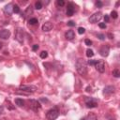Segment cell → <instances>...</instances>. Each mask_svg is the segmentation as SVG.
I'll list each match as a JSON object with an SVG mask.
<instances>
[{
    "label": "cell",
    "mask_w": 120,
    "mask_h": 120,
    "mask_svg": "<svg viewBox=\"0 0 120 120\" xmlns=\"http://www.w3.org/2000/svg\"><path fill=\"white\" fill-rule=\"evenodd\" d=\"M97 61H98V60H88L87 63H88L90 66H95V64L97 63Z\"/></svg>",
    "instance_id": "27"
},
{
    "label": "cell",
    "mask_w": 120,
    "mask_h": 120,
    "mask_svg": "<svg viewBox=\"0 0 120 120\" xmlns=\"http://www.w3.org/2000/svg\"><path fill=\"white\" fill-rule=\"evenodd\" d=\"M58 115H59V111L57 108H52L49 110L48 112L46 113V117L48 120H54L58 117Z\"/></svg>",
    "instance_id": "2"
},
{
    "label": "cell",
    "mask_w": 120,
    "mask_h": 120,
    "mask_svg": "<svg viewBox=\"0 0 120 120\" xmlns=\"http://www.w3.org/2000/svg\"><path fill=\"white\" fill-rule=\"evenodd\" d=\"M1 60H2V58H1V57H0V61H1Z\"/></svg>",
    "instance_id": "41"
},
{
    "label": "cell",
    "mask_w": 120,
    "mask_h": 120,
    "mask_svg": "<svg viewBox=\"0 0 120 120\" xmlns=\"http://www.w3.org/2000/svg\"><path fill=\"white\" fill-rule=\"evenodd\" d=\"M85 105L87 108H96V107H98V102L96 99H94L92 98H88L85 99Z\"/></svg>",
    "instance_id": "7"
},
{
    "label": "cell",
    "mask_w": 120,
    "mask_h": 120,
    "mask_svg": "<svg viewBox=\"0 0 120 120\" xmlns=\"http://www.w3.org/2000/svg\"><path fill=\"white\" fill-rule=\"evenodd\" d=\"M56 4H57V6H58V7H62V6H64V5H65V2H64L63 0H57Z\"/></svg>",
    "instance_id": "24"
},
{
    "label": "cell",
    "mask_w": 120,
    "mask_h": 120,
    "mask_svg": "<svg viewBox=\"0 0 120 120\" xmlns=\"http://www.w3.org/2000/svg\"><path fill=\"white\" fill-rule=\"evenodd\" d=\"M108 37H109V38H111V39L113 38V35H112V33H108Z\"/></svg>",
    "instance_id": "35"
},
{
    "label": "cell",
    "mask_w": 120,
    "mask_h": 120,
    "mask_svg": "<svg viewBox=\"0 0 120 120\" xmlns=\"http://www.w3.org/2000/svg\"><path fill=\"white\" fill-rule=\"evenodd\" d=\"M19 90H22L28 94H31V93H34L37 90V88H36V86H33V85H22V86H20Z\"/></svg>",
    "instance_id": "5"
},
{
    "label": "cell",
    "mask_w": 120,
    "mask_h": 120,
    "mask_svg": "<svg viewBox=\"0 0 120 120\" xmlns=\"http://www.w3.org/2000/svg\"><path fill=\"white\" fill-rule=\"evenodd\" d=\"M68 26H74L75 25V22L73 21H69V22H68Z\"/></svg>",
    "instance_id": "32"
},
{
    "label": "cell",
    "mask_w": 120,
    "mask_h": 120,
    "mask_svg": "<svg viewBox=\"0 0 120 120\" xmlns=\"http://www.w3.org/2000/svg\"><path fill=\"white\" fill-rule=\"evenodd\" d=\"M15 38H16V39H17L20 43H22V41H23V30H22V28H17V29H16Z\"/></svg>",
    "instance_id": "8"
},
{
    "label": "cell",
    "mask_w": 120,
    "mask_h": 120,
    "mask_svg": "<svg viewBox=\"0 0 120 120\" xmlns=\"http://www.w3.org/2000/svg\"><path fill=\"white\" fill-rule=\"evenodd\" d=\"M96 6H97L98 8H101V7L103 6V4H102L101 1H97V2H96Z\"/></svg>",
    "instance_id": "28"
},
{
    "label": "cell",
    "mask_w": 120,
    "mask_h": 120,
    "mask_svg": "<svg viewBox=\"0 0 120 120\" xmlns=\"http://www.w3.org/2000/svg\"><path fill=\"white\" fill-rule=\"evenodd\" d=\"M28 22H29V24L34 25V24H37L38 22V19H36V18H32V19H30V20L28 21Z\"/></svg>",
    "instance_id": "19"
},
{
    "label": "cell",
    "mask_w": 120,
    "mask_h": 120,
    "mask_svg": "<svg viewBox=\"0 0 120 120\" xmlns=\"http://www.w3.org/2000/svg\"><path fill=\"white\" fill-rule=\"evenodd\" d=\"M115 92V87L113 85H107L104 87L103 89V94L106 95V96H109V95H112Z\"/></svg>",
    "instance_id": "10"
},
{
    "label": "cell",
    "mask_w": 120,
    "mask_h": 120,
    "mask_svg": "<svg viewBox=\"0 0 120 120\" xmlns=\"http://www.w3.org/2000/svg\"><path fill=\"white\" fill-rule=\"evenodd\" d=\"M84 32H85V29H84L83 27H79V28H78V33H79V34L82 35V34H83Z\"/></svg>",
    "instance_id": "26"
},
{
    "label": "cell",
    "mask_w": 120,
    "mask_h": 120,
    "mask_svg": "<svg viewBox=\"0 0 120 120\" xmlns=\"http://www.w3.org/2000/svg\"><path fill=\"white\" fill-rule=\"evenodd\" d=\"M13 12L14 13H20V8H19V6H17V5L13 6Z\"/></svg>",
    "instance_id": "23"
},
{
    "label": "cell",
    "mask_w": 120,
    "mask_h": 120,
    "mask_svg": "<svg viewBox=\"0 0 120 120\" xmlns=\"http://www.w3.org/2000/svg\"><path fill=\"white\" fill-rule=\"evenodd\" d=\"M109 52H110V47H109L108 44H105V45L101 46L100 49H99V53H100V55L103 56V57L108 56Z\"/></svg>",
    "instance_id": "9"
},
{
    "label": "cell",
    "mask_w": 120,
    "mask_h": 120,
    "mask_svg": "<svg viewBox=\"0 0 120 120\" xmlns=\"http://www.w3.org/2000/svg\"><path fill=\"white\" fill-rule=\"evenodd\" d=\"M104 20H105V22H108L110 21L109 16H108V15H105V16H104Z\"/></svg>",
    "instance_id": "33"
},
{
    "label": "cell",
    "mask_w": 120,
    "mask_h": 120,
    "mask_svg": "<svg viewBox=\"0 0 120 120\" xmlns=\"http://www.w3.org/2000/svg\"><path fill=\"white\" fill-rule=\"evenodd\" d=\"M81 120H85V118H82V119H81Z\"/></svg>",
    "instance_id": "40"
},
{
    "label": "cell",
    "mask_w": 120,
    "mask_h": 120,
    "mask_svg": "<svg viewBox=\"0 0 120 120\" xmlns=\"http://www.w3.org/2000/svg\"><path fill=\"white\" fill-rule=\"evenodd\" d=\"M9 36H10L9 30H8V29H3V30L0 31V38H1L7 39V38H9Z\"/></svg>",
    "instance_id": "13"
},
{
    "label": "cell",
    "mask_w": 120,
    "mask_h": 120,
    "mask_svg": "<svg viewBox=\"0 0 120 120\" xmlns=\"http://www.w3.org/2000/svg\"><path fill=\"white\" fill-rule=\"evenodd\" d=\"M15 103H16V105H18L19 107H22V106L24 105V101H23L22 99H21V98H16V99H15Z\"/></svg>",
    "instance_id": "17"
},
{
    "label": "cell",
    "mask_w": 120,
    "mask_h": 120,
    "mask_svg": "<svg viewBox=\"0 0 120 120\" xmlns=\"http://www.w3.org/2000/svg\"><path fill=\"white\" fill-rule=\"evenodd\" d=\"M95 67H96V69L100 73H103L105 71V63L102 60L97 61V63L95 64Z\"/></svg>",
    "instance_id": "6"
},
{
    "label": "cell",
    "mask_w": 120,
    "mask_h": 120,
    "mask_svg": "<svg viewBox=\"0 0 120 120\" xmlns=\"http://www.w3.org/2000/svg\"><path fill=\"white\" fill-rule=\"evenodd\" d=\"M94 55V52L91 49H87L86 50V56L87 57H92Z\"/></svg>",
    "instance_id": "20"
},
{
    "label": "cell",
    "mask_w": 120,
    "mask_h": 120,
    "mask_svg": "<svg viewBox=\"0 0 120 120\" xmlns=\"http://www.w3.org/2000/svg\"><path fill=\"white\" fill-rule=\"evenodd\" d=\"M75 67H76L77 72H78L80 75H85V74H86V72H87V64H86V62H85L83 59L79 58V59L76 61Z\"/></svg>",
    "instance_id": "1"
},
{
    "label": "cell",
    "mask_w": 120,
    "mask_h": 120,
    "mask_svg": "<svg viewBox=\"0 0 120 120\" xmlns=\"http://www.w3.org/2000/svg\"><path fill=\"white\" fill-rule=\"evenodd\" d=\"M35 7H36V9H41V8H42V3L39 2V1H38V2H36Z\"/></svg>",
    "instance_id": "21"
},
{
    "label": "cell",
    "mask_w": 120,
    "mask_h": 120,
    "mask_svg": "<svg viewBox=\"0 0 120 120\" xmlns=\"http://www.w3.org/2000/svg\"><path fill=\"white\" fill-rule=\"evenodd\" d=\"M38 49V45H37V44H36V45H34V46H33V48H32V50H33V51H37Z\"/></svg>",
    "instance_id": "34"
},
{
    "label": "cell",
    "mask_w": 120,
    "mask_h": 120,
    "mask_svg": "<svg viewBox=\"0 0 120 120\" xmlns=\"http://www.w3.org/2000/svg\"><path fill=\"white\" fill-rule=\"evenodd\" d=\"M29 107H30V109L33 110L34 112H38V111L40 109L41 105H40L39 101H38V100H36V99H30V100H29Z\"/></svg>",
    "instance_id": "3"
},
{
    "label": "cell",
    "mask_w": 120,
    "mask_h": 120,
    "mask_svg": "<svg viewBox=\"0 0 120 120\" xmlns=\"http://www.w3.org/2000/svg\"><path fill=\"white\" fill-rule=\"evenodd\" d=\"M47 56H48V52H47L46 51H42V52H40V57H41L42 59H45Z\"/></svg>",
    "instance_id": "22"
},
{
    "label": "cell",
    "mask_w": 120,
    "mask_h": 120,
    "mask_svg": "<svg viewBox=\"0 0 120 120\" xmlns=\"http://www.w3.org/2000/svg\"><path fill=\"white\" fill-rule=\"evenodd\" d=\"M101 18H102V14H101L100 12H97V13H94L93 15L90 16V18H89V22H92V23H96V22H99Z\"/></svg>",
    "instance_id": "4"
},
{
    "label": "cell",
    "mask_w": 120,
    "mask_h": 120,
    "mask_svg": "<svg viewBox=\"0 0 120 120\" xmlns=\"http://www.w3.org/2000/svg\"><path fill=\"white\" fill-rule=\"evenodd\" d=\"M85 120H98V117L96 116V114L95 113H89L88 115H87V117L85 118Z\"/></svg>",
    "instance_id": "16"
},
{
    "label": "cell",
    "mask_w": 120,
    "mask_h": 120,
    "mask_svg": "<svg viewBox=\"0 0 120 120\" xmlns=\"http://www.w3.org/2000/svg\"><path fill=\"white\" fill-rule=\"evenodd\" d=\"M3 111H4V108L2 106H0V115L3 113Z\"/></svg>",
    "instance_id": "36"
},
{
    "label": "cell",
    "mask_w": 120,
    "mask_h": 120,
    "mask_svg": "<svg viewBox=\"0 0 120 120\" xmlns=\"http://www.w3.org/2000/svg\"><path fill=\"white\" fill-rule=\"evenodd\" d=\"M4 12H5L6 15L9 16V15L13 12V5H12V4H8V5L5 6V8H4Z\"/></svg>",
    "instance_id": "11"
},
{
    "label": "cell",
    "mask_w": 120,
    "mask_h": 120,
    "mask_svg": "<svg viewBox=\"0 0 120 120\" xmlns=\"http://www.w3.org/2000/svg\"><path fill=\"white\" fill-rule=\"evenodd\" d=\"M98 26H99L101 29H105V28H106V24H105V22H99Z\"/></svg>",
    "instance_id": "29"
},
{
    "label": "cell",
    "mask_w": 120,
    "mask_h": 120,
    "mask_svg": "<svg viewBox=\"0 0 120 120\" xmlns=\"http://www.w3.org/2000/svg\"><path fill=\"white\" fill-rule=\"evenodd\" d=\"M90 90H91V87H90V86H88V87L86 88V91H87V92H90Z\"/></svg>",
    "instance_id": "37"
},
{
    "label": "cell",
    "mask_w": 120,
    "mask_h": 120,
    "mask_svg": "<svg viewBox=\"0 0 120 120\" xmlns=\"http://www.w3.org/2000/svg\"><path fill=\"white\" fill-rule=\"evenodd\" d=\"M98 38L99 39H101V40H103V39L105 38V36H104L103 34H98Z\"/></svg>",
    "instance_id": "30"
},
{
    "label": "cell",
    "mask_w": 120,
    "mask_h": 120,
    "mask_svg": "<svg viewBox=\"0 0 120 120\" xmlns=\"http://www.w3.org/2000/svg\"><path fill=\"white\" fill-rule=\"evenodd\" d=\"M74 11H75L74 5L72 3H69L68 5V8H67V15L68 16H72L74 14Z\"/></svg>",
    "instance_id": "12"
},
{
    "label": "cell",
    "mask_w": 120,
    "mask_h": 120,
    "mask_svg": "<svg viewBox=\"0 0 120 120\" xmlns=\"http://www.w3.org/2000/svg\"><path fill=\"white\" fill-rule=\"evenodd\" d=\"M1 48H2V43L0 42V49H1Z\"/></svg>",
    "instance_id": "39"
},
{
    "label": "cell",
    "mask_w": 120,
    "mask_h": 120,
    "mask_svg": "<svg viewBox=\"0 0 120 120\" xmlns=\"http://www.w3.org/2000/svg\"><path fill=\"white\" fill-rule=\"evenodd\" d=\"M84 42H85V44H86L87 46H90V45L92 44V41H91L90 39H87V38H86V39L84 40Z\"/></svg>",
    "instance_id": "31"
},
{
    "label": "cell",
    "mask_w": 120,
    "mask_h": 120,
    "mask_svg": "<svg viewBox=\"0 0 120 120\" xmlns=\"http://www.w3.org/2000/svg\"><path fill=\"white\" fill-rule=\"evenodd\" d=\"M52 29V23L50 22H45V23L42 25V30H43L44 32H49V31H51Z\"/></svg>",
    "instance_id": "14"
},
{
    "label": "cell",
    "mask_w": 120,
    "mask_h": 120,
    "mask_svg": "<svg viewBox=\"0 0 120 120\" xmlns=\"http://www.w3.org/2000/svg\"><path fill=\"white\" fill-rule=\"evenodd\" d=\"M112 75H113L115 78H118V77L120 76V70H119L118 68L113 69V70H112Z\"/></svg>",
    "instance_id": "18"
},
{
    "label": "cell",
    "mask_w": 120,
    "mask_h": 120,
    "mask_svg": "<svg viewBox=\"0 0 120 120\" xmlns=\"http://www.w3.org/2000/svg\"><path fill=\"white\" fill-rule=\"evenodd\" d=\"M74 37H75V34H74V31H73V30H68V31L66 33V38H67V39L71 40V39L74 38Z\"/></svg>",
    "instance_id": "15"
},
{
    "label": "cell",
    "mask_w": 120,
    "mask_h": 120,
    "mask_svg": "<svg viewBox=\"0 0 120 120\" xmlns=\"http://www.w3.org/2000/svg\"><path fill=\"white\" fill-rule=\"evenodd\" d=\"M111 16H112V19H116V18H117V12L114 11V10L112 11V12H111Z\"/></svg>",
    "instance_id": "25"
},
{
    "label": "cell",
    "mask_w": 120,
    "mask_h": 120,
    "mask_svg": "<svg viewBox=\"0 0 120 120\" xmlns=\"http://www.w3.org/2000/svg\"><path fill=\"white\" fill-rule=\"evenodd\" d=\"M40 99H41V100H42V101H44V102H47V101H48V100H47V99H46V98H40Z\"/></svg>",
    "instance_id": "38"
}]
</instances>
